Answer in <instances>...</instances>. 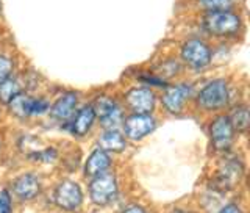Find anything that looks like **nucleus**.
Wrapping results in <instances>:
<instances>
[{"instance_id": "1", "label": "nucleus", "mask_w": 250, "mask_h": 213, "mask_svg": "<svg viewBox=\"0 0 250 213\" xmlns=\"http://www.w3.org/2000/svg\"><path fill=\"white\" fill-rule=\"evenodd\" d=\"M200 28L216 39H234L244 33L246 22L236 8L221 11H207L200 14Z\"/></svg>"}, {"instance_id": "2", "label": "nucleus", "mask_w": 250, "mask_h": 213, "mask_svg": "<svg viewBox=\"0 0 250 213\" xmlns=\"http://www.w3.org/2000/svg\"><path fill=\"white\" fill-rule=\"evenodd\" d=\"M230 86L225 78H214L195 94V104L203 112H217L229 105Z\"/></svg>"}, {"instance_id": "3", "label": "nucleus", "mask_w": 250, "mask_h": 213, "mask_svg": "<svg viewBox=\"0 0 250 213\" xmlns=\"http://www.w3.org/2000/svg\"><path fill=\"white\" fill-rule=\"evenodd\" d=\"M180 60L192 71H203L213 63V49L202 38H188L180 46Z\"/></svg>"}, {"instance_id": "4", "label": "nucleus", "mask_w": 250, "mask_h": 213, "mask_svg": "<svg viewBox=\"0 0 250 213\" xmlns=\"http://www.w3.org/2000/svg\"><path fill=\"white\" fill-rule=\"evenodd\" d=\"M195 96L192 83H177L167 85L161 94V105L170 115H180L186 104Z\"/></svg>"}, {"instance_id": "5", "label": "nucleus", "mask_w": 250, "mask_h": 213, "mask_svg": "<svg viewBox=\"0 0 250 213\" xmlns=\"http://www.w3.org/2000/svg\"><path fill=\"white\" fill-rule=\"evenodd\" d=\"M92 108L96 118L100 121V125L104 129H117L124 121L122 107L109 96H97L92 102Z\"/></svg>"}, {"instance_id": "6", "label": "nucleus", "mask_w": 250, "mask_h": 213, "mask_svg": "<svg viewBox=\"0 0 250 213\" xmlns=\"http://www.w3.org/2000/svg\"><path fill=\"white\" fill-rule=\"evenodd\" d=\"M119 191L117 187V179L113 172H104V174L92 177L89 184V196L91 201L97 206H106L113 202Z\"/></svg>"}, {"instance_id": "7", "label": "nucleus", "mask_w": 250, "mask_h": 213, "mask_svg": "<svg viewBox=\"0 0 250 213\" xmlns=\"http://www.w3.org/2000/svg\"><path fill=\"white\" fill-rule=\"evenodd\" d=\"M242 176H244V165H242V162L238 157H229L219 166L213 179V187L221 191L231 190L239 184Z\"/></svg>"}, {"instance_id": "8", "label": "nucleus", "mask_w": 250, "mask_h": 213, "mask_svg": "<svg viewBox=\"0 0 250 213\" xmlns=\"http://www.w3.org/2000/svg\"><path fill=\"white\" fill-rule=\"evenodd\" d=\"M124 137L131 141H141L156 129V119L152 113H131L122 121Z\"/></svg>"}, {"instance_id": "9", "label": "nucleus", "mask_w": 250, "mask_h": 213, "mask_svg": "<svg viewBox=\"0 0 250 213\" xmlns=\"http://www.w3.org/2000/svg\"><path fill=\"white\" fill-rule=\"evenodd\" d=\"M234 132L229 116L219 115L216 116L209 124V138L213 149L217 152H227L233 146L234 141Z\"/></svg>"}, {"instance_id": "10", "label": "nucleus", "mask_w": 250, "mask_h": 213, "mask_svg": "<svg viewBox=\"0 0 250 213\" xmlns=\"http://www.w3.org/2000/svg\"><path fill=\"white\" fill-rule=\"evenodd\" d=\"M124 102L131 113H153L156 107V94L147 86H135L125 93Z\"/></svg>"}, {"instance_id": "11", "label": "nucleus", "mask_w": 250, "mask_h": 213, "mask_svg": "<svg viewBox=\"0 0 250 213\" xmlns=\"http://www.w3.org/2000/svg\"><path fill=\"white\" fill-rule=\"evenodd\" d=\"M55 204L67 212L77 210L83 202V191L74 180H61L55 188Z\"/></svg>"}, {"instance_id": "12", "label": "nucleus", "mask_w": 250, "mask_h": 213, "mask_svg": "<svg viewBox=\"0 0 250 213\" xmlns=\"http://www.w3.org/2000/svg\"><path fill=\"white\" fill-rule=\"evenodd\" d=\"M77 105H78V94L74 91H69L57 99V102L49 108V113L55 121L69 122L70 118L77 112Z\"/></svg>"}, {"instance_id": "13", "label": "nucleus", "mask_w": 250, "mask_h": 213, "mask_svg": "<svg viewBox=\"0 0 250 213\" xmlns=\"http://www.w3.org/2000/svg\"><path fill=\"white\" fill-rule=\"evenodd\" d=\"M13 193L21 201H31L41 193V182L35 174L25 172L13 180Z\"/></svg>"}, {"instance_id": "14", "label": "nucleus", "mask_w": 250, "mask_h": 213, "mask_svg": "<svg viewBox=\"0 0 250 213\" xmlns=\"http://www.w3.org/2000/svg\"><path fill=\"white\" fill-rule=\"evenodd\" d=\"M111 157H109V152L104 151V149H94V151L89 154L88 160H86L84 165V176L86 177H96L106 172L109 168H111Z\"/></svg>"}, {"instance_id": "15", "label": "nucleus", "mask_w": 250, "mask_h": 213, "mask_svg": "<svg viewBox=\"0 0 250 213\" xmlns=\"http://www.w3.org/2000/svg\"><path fill=\"white\" fill-rule=\"evenodd\" d=\"M96 113H94L92 105H84L78 110L77 113H74V116L70 118V132L74 133L75 137H84L88 133L94 122H96Z\"/></svg>"}, {"instance_id": "16", "label": "nucleus", "mask_w": 250, "mask_h": 213, "mask_svg": "<svg viewBox=\"0 0 250 213\" xmlns=\"http://www.w3.org/2000/svg\"><path fill=\"white\" fill-rule=\"evenodd\" d=\"M97 146L106 152H124L127 149V138L117 129H105L97 140Z\"/></svg>"}, {"instance_id": "17", "label": "nucleus", "mask_w": 250, "mask_h": 213, "mask_svg": "<svg viewBox=\"0 0 250 213\" xmlns=\"http://www.w3.org/2000/svg\"><path fill=\"white\" fill-rule=\"evenodd\" d=\"M31 107H33V97L23 91L19 93L16 97H13L10 104H8L10 113L18 118V119H27V118H30Z\"/></svg>"}, {"instance_id": "18", "label": "nucleus", "mask_w": 250, "mask_h": 213, "mask_svg": "<svg viewBox=\"0 0 250 213\" xmlns=\"http://www.w3.org/2000/svg\"><path fill=\"white\" fill-rule=\"evenodd\" d=\"M22 91H23V85L21 82V78L16 77L14 74L5 78V80H0V104L8 105L11 99Z\"/></svg>"}, {"instance_id": "19", "label": "nucleus", "mask_w": 250, "mask_h": 213, "mask_svg": "<svg viewBox=\"0 0 250 213\" xmlns=\"http://www.w3.org/2000/svg\"><path fill=\"white\" fill-rule=\"evenodd\" d=\"M229 119L233 130L236 133H247L250 127V113L247 105H236L231 113L229 115Z\"/></svg>"}, {"instance_id": "20", "label": "nucleus", "mask_w": 250, "mask_h": 213, "mask_svg": "<svg viewBox=\"0 0 250 213\" xmlns=\"http://www.w3.org/2000/svg\"><path fill=\"white\" fill-rule=\"evenodd\" d=\"M195 3H197V8L202 13L236 8V2H233V0H195Z\"/></svg>"}, {"instance_id": "21", "label": "nucleus", "mask_w": 250, "mask_h": 213, "mask_svg": "<svg viewBox=\"0 0 250 213\" xmlns=\"http://www.w3.org/2000/svg\"><path fill=\"white\" fill-rule=\"evenodd\" d=\"M180 69H182V65H180L178 60H169V61H163L160 68H158V72L156 75H160L164 80H167V78L174 77L180 72Z\"/></svg>"}, {"instance_id": "22", "label": "nucleus", "mask_w": 250, "mask_h": 213, "mask_svg": "<svg viewBox=\"0 0 250 213\" xmlns=\"http://www.w3.org/2000/svg\"><path fill=\"white\" fill-rule=\"evenodd\" d=\"M16 71V61L11 55L0 53V80L11 77Z\"/></svg>"}, {"instance_id": "23", "label": "nucleus", "mask_w": 250, "mask_h": 213, "mask_svg": "<svg viewBox=\"0 0 250 213\" xmlns=\"http://www.w3.org/2000/svg\"><path fill=\"white\" fill-rule=\"evenodd\" d=\"M139 80L146 83V85H150V86H158V88H166L167 86V80H164L160 75H156L153 72H146L143 75H139Z\"/></svg>"}, {"instance_id": "24", "label": "nucleus", "mask_w": 250, "mask_h": 213, "mask_svg": "<svg viewBox=\"0 0 250 213\" xmlns=\"http://www.w3.org/2000/svg\"><path fill=\"white\" fill-rule=\"evenodd\" d=\"M50 104L49 100L44 99V97H33V107H31V116H39V115H44L49 112Z\"/></svg>"}, {"instance_id": "25", "label": "nucleus", "mask_w": 250, "mask_h": 213, "mask_svg": "<svg viewBox=\"0 0 250 213\" xmlns=\"http://www.w3.org/2000/svg\"><path fill=\"white\" fill-rule=\"evenodd\" d=\"M0 213H13L11 196L8 190L0 191Z\"/></svg>"}, {"instance_id": "26", "label": "nucleus", "mask_w": 250, "mask_h": 213, "mask_svg": "<svg viewBox=\"0 0 250 213\" xmlns=\"http://www.w3.org/2000/svg\"><path fill=\"white\" fill-rule=\"evenodd\" d=\"M219 213H242V212L236 204H229V206H225Z\"/></svg>"}, {"instance_id": "27", "label": "nucleus", "mask_w": 250, "mask_h": 213, "mask_svg": "<svg viewBox=\"0 0 250 213\" xmlns=\"http://www.w3.org/2000/svg\"><path fill=\"white\" fill-rule=\"evenodd\" d=\"M122 213H147L143 207H139V206H131L128 209H125Z\"/></svg>"}, {"instance_id": "28", "label": "nucleus", "mask_w": 250, "mask_h": 213, "mask_svg": "<svg viewBox=\"0 0 250 213\" xmlns=\"http://www.w3.org/2000/svg\"><path fill=\"white\" fill-rule=\"evenodd\" d=\"M172 213H186V212H183V210H180V209H177V210H174Z\"/></svg>"}, {"instance_id": "29", "label": "nucleus", "mask_w": 250, "mask_h": 213, "mask_svg": "<svg viewBox=\"0 0 250 213\" xmlns=\"http://www.w3.org/2000/svg\"><path fill=\"white\" fill-rule=\"evenodd\" d=\"M233 2H239V0H233Z\"/></svg>"}]
</instances>
